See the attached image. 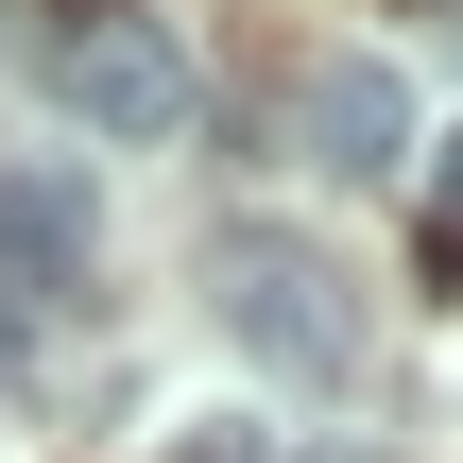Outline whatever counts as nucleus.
<instances>
[{
  "mask_svg": "<svg viewBox=\"0 0 463 463\" xmlns=\"http://www.w3.org/2000/svg\"><path fill=\"white\" fill-rule=\"evenodd\" d=\"M206 309H223V344H241L275 395H344V378H361V275H344L309 223H223V241H206Z\"/></svg>",
  "mask_w": 463,
  "mask_h": 463,
  "instance_id": "nucleus-1",
  "label": "nucleus"
},
{
  "mask_svg": "<svg viewBox=\"0 0 463 463\" xmlns=\"http://www.w3.org/2000/svg\"><path fill=\"white\" fill-rule=\"evenodd\" d=\"M52 86H69V120L103 137V155H155V137H189V52H172V17H69L52 34Z\"/></svg>",
  "mask_w": 463,
  "mask_h": 463,
  "instance_id": "nucleus-2",
  "label": "nucleus"
},
{
  "mask_svg": "<svg viewBox=\"0 0 463 463\" xmlns=\"http://www.w3.org/2000/svg\"><path fill=\"white\" fill-rule=\"evenodd\" d=\"M292 155L344 172V189L412 172V155H430V137H412V69H395V52H309V69H292Z\"/></svg>",
  "mask_w": 463,
  "mask_h": 463,
  "instance_id": "nucleus-3",
  "label": "nucleus"
},
{
  "mask_svg": "<svg viewBox=\"0 0 463 463\" xmlns=\"http://www.w3.org/2000/svg\"><path fill=\"white\" fill-rule=\"evenodd\" d=\"M86 241H103L86 172L69 155H0V275L17 292H86Z\"/></svg>",
  "mask_w": 463,
  "mask_h": 463,
  "instance_id": "nucleus-4",
  "label": "nucleus"
},
{
  "mask_svg": "<svg viewBox=\"0 0 463 463\" xmlns=\"http://www.w3.org/2000/svg\"><path fill=\"white\" fill-rule=\"evenodd\" d=\"M430 241H463V137H430Z\"/></svg>",
  "mask_w": 463,
  "mask_h": 463,
  "instance_id": "nucleus-5",
  "label": "nucleus"
},
{
  "mask_svg": "<svg viewBox=\"0 0 463 463\" xmlns=\"http://www.w3.org/2000/svg\"><path fill=\"white\" fill-rule=\"evenodd\" d=\"M17 326H34V292H17V275H0V361H17Z\"/></svg>",
  "mask_w": 463,
  "mask_h": 463,
  "instance_id": "nucleus-6",
  "label": "nucleus"
}]
</instances>
